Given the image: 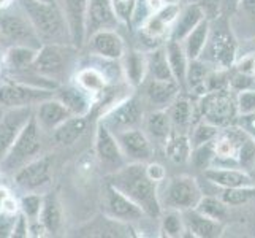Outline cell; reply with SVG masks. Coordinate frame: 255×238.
Returning a JSON list of instances; mask_svg holds the SVG:
<instances>
[{
    "label": "cell",
    "instance_id": "obj_18",
    "mask_svg": "<svg viewBox=\"0 0 255 238\" xmlns=\"http://www.w3.org/2000/svg\"><path fill=\"white\" fill-rule=\"evenodd\" d=\"M166 110L171 119L173 132H178V134H190L192 127L197 124L195 118L200 116V110H195V105L187 97L178 95Z\"/></svg>",
    "mask_w": 255,
    "mask_h": 238
},
{
    "label": "cell",
    "instance_id": "obj_30",
    "mask_svg": "<svg viewBox=\"0 0 255 238\" xmlns=\"http://www.w3.org/2000/svg\"><path fill=\"white\" fill-rule=\"evenodd\" d=\"M165 148V154L170 159L173 164H187L190 162L193 146L190 142V135L189 134H178V132H173L171 137L166 140V143L163 145Z\"/></svg>",
    "mask_w": 255,
    "mask_h": 238
},
{
    "label": "cell",
    "instance_id": "obj_8",
    "mask_svg": "<svg viewBox=\"0 0 255 238\" xmlns=\"http://www.w3.org/2000/svg\"><path fill=\"white\" fill-rule=\"evenodd\" d=\"M127 162H149L154 154L151 138L139 127L114 132Z\"/></svg>",
    "mask_w": 255,
    "mask_h": 238
},
{
    "label": "cell",
    "instance_id": "obj_36",
    "mask_svg": "<svg viewBox=\"0 0 255 238\" xmlns=\"http://www.w3.org/2000/svg\"><path fill=\"white\" fill-rule=\"evenodd\" d=\"M228 207L225 202L221 199V196H205L200 199L198 205L193 208L197 210L198 213L205 215L211 219H214V221H219V223H224L227 216H228Z\"/></svg>",
    "mask_w": 255,
    "mask_h": 238
},
{
    "label": "cell",
    "instance_id": "obj_31",
    "mask_svg": "<svg viewBox=\"0 0 255 238\" xmlns=\"http://www.w3.org/2000/svg\"><path fill=\"white\" fill-rule=\"evenodd\" d=\"M209 32H211V22L208 19H203L182 40V46L186 49L189 60L200 59L203 56V51L209 40Z\"/></svg>",
    "mask_w": 255,
    "mask_h": 238
},
{
    "label": "cell",
    "instance_id": "obj_32",
    "mask_svg": "<svg viewBox=\"0 0 255 238\" xmlns=\"http://www.w3.org/2000/svg\"><path fill=\"white\" fill-rule=\"evenodd\" d=\"M147 76L154 79H174L171 67L168 62V56H166V49L163 46L152 48L147 52Z\"/></svg>",
    "mask_w": 255,
    "mask_h": 238
},
{
    "label": "cell",
    "instance_id": "obj_49",
    "mask_svg": "<svg viewBox=\"0 0 255 238\" xmlns=\"http://www.w3.org/2000/svg\"><path fill=\"white\" fill-rule=\"evenodd\" d=\"M240 10L246 16L255 19V0H240Z\"/></svg>",
    "mask_w": 255,
    "mask_h": 238
},
{
    "label": "cell",
    "instance_id": "obj_28",
    "mask_svg": "<svg viewBox=\"0 0 255 238\" xmlns=\"http://www.w3.org/2000/svg\"><path fill=\"white\" fill-rule=\"evenodd\" d=\"M87 129V119L73 114L54 129V142L60 146H70L80 140Z\"/></svg>",
    "mask_w": 255,
    "mask_h": 238
},
{
    "label": "cell",
    "instance_id": "obj_13",
    "mask_svg": "<svg viewBox=\"0 0 255 238\" xmlns=\"http://www.w3.org/2000/svg\"><path fill=\"white\" fill-rule=\"evenodd\" d=\"M29 119H30L29 107L11 108L0 119V161L10 151V148L13 146L17 135L21 134V130L29 122Z\"/></svg>",
    "mask_w": 255,
    "mask_h": 238
},
{
    "label": "cell",
    "instance_id": "obj_15",
    "mask_svg": "<svg viewBox=\"0 0 255 238\" xmlns=\"http://www.w3.org/2000/svg\"><path fill=\"white\" fill-rule=\"evenodd\" d=\"M119 17L114 11L113 0H89L87 5V35L102 29H116Z\"/></svg>",
    "mask_w": 255,
    "mask_h": 238
},
{
    "label": "cell",
    "instance_id": "obj_42",
    "mask_svg": "<svg viewBox=\"0 0 255 238\" xmlns=\"http://www.w3.org/2000/svg\"><path fill=\"white\" fill-rule=\"evenodd\" d=\"M236 164L240 165V169L249 172V173L252 170H255V138L252 135H249L241 143Z\"/></svg>",
    "mask_w": 255,
    "mask_h": 238
},
{
    "label": "cell",
    "instance_id": "obj_22",
    "mask_svg": "<svg viewBox=\"0 0 255 238\" xmlns=\"http://www.w3.org/2000/svg\"><path fill=\"white\" fill-rule=\"evenodd\" d=\"M203 19H206V13L203 6L197 2L186 3V6L181 8L178 19H176L171 29L170 38L182 41Z\"/></svg>",
    "mask_w": 255,
    "mask_h": 238
},
{
    "label": "cell",
    "instance_id": "obj_43",
    "mask_svg": "<svg viewBox=\"0 0 255 238\" xmlns=\"http://www.w3.org/2000/svg\"><path fill=\"white\" fill-rule=\"evenodd\" d=\"M236 107H238L240 116H248V114L255 113V87L236 92Z\"/></svg>",
    "mask_w": 255,
    "mask_h": 238
},
{
    "label": "cell",
    "instance_id": "obj_11",
    "mask_svg": "<svg viewBox=\"0 0 255 238\" xmlns=\"http://www.w3.org/2000/svg\"><path fill=\"white\" fill-rule=\"evenodd\" d=\"M143 119L144 113L141 105L133 97H128V99L114 105L102 122L105 126H108L113 132H121L138 127L139 124L143 126Z\"/></svg>",
    "mask_w": 255,
    "mask_h": 238
},
{
    "label": "cell",
    "instance_id": "obj_53",
    "mask_svg": "<svg viewBox=\"0 0 255 238\" xmlns=\"http://www.w3.org/2000/svg\"><path fill=\"white\" fill-rule=\"evenodd\" d=\"M38 2H43V3H52V5H57V0H38Z\"/></svg>",
    "mask_w": 255,
    "mask_h": 238
},
{
    "label": "cell",
    "instance_id": "obj_3",
    "mask_svg": "<svg viewBox=\"0 0 255 238\" xmlns=\"http://www.w3.org/2000/svg\"><path fill=\"white\" fill-rule=\"evenodd\" d=\"M198 110L201 119H205L217 127H230L238 119V107H236V95L232 89L206 92L200 97Z\"/></svg>",
    "mask_w": 255,
    "mask_h": 238
},
{
    "label": "cell",
    "instance_id": "obj_7",
    "mask_svg": "<svg viewBox=\"0 0 255 238\" xmlns=\"http://www.w3.org/2000/svg\"><path fill=\"white\" fill-rule=\"evenodd\" d=\"M105 208L108 211V216L119 223H138L146 216L141 207L111 183H108L105 189Z\"/></svg>",
    "mask_w": 255,
    "mask_h": 238
},
{
    "label": "cell",
    "instance_id": "obj_38",
    "mask_svg": "<svg viewBox=\"0 0 255 238\" xmlns=\"http://www.w3.org/2000/svg\"><path fill=\"white\" fill-rule=\"evenodd\" d=\"M221 199L228 207L246 205V204H249V202L255 200V184L241 186V188H232V189H222Z\"/></svg>",
    "mask_w": 255,
    "mask_h": 238
},
{
    "label": "cell",
    "instance_id": "obj_6",
    "mask_svg": "<svg viewBox=\"0 0 255 238\" xmlns=\"http://www.w3.org/2000/svg\"><path fill=\"white\" fill-rule=\"evenodd\" d=\"M236 57V43L232 30L225 22H217V27H211L208 45L201 59H205L214 68L228 70Z\"/></svg>",
    "mask_w": 255,
    "mask_h": 238
},
{
    "label": "cell",
    "instance_id": "obj_9",
    "mask_svg": "<svg viewBox=\"0 0 255 238\" xmlns=\"http://www.w3.org/2000/svg\"><path fill=\"white\" fill-rule=\"evenodd\" d=\"M70 62L68 49L64 48L59 43H52V45L43 46L33 60L35 72H38L43 76H48L51 79H57L64 76Z\"/></svg>",
    "mask_w": 255,
    "mask_h": 238
},
{
    "label": "cell",
    "instance_id": "obj_48",
    "mask_svg": "<svg viewBox=\"0 0 255 238\" xmlns=\"http://www.w3.org/2000/svg\"><path fill=\"white\" fill-rule=\"evenodd\" d=\"M13 235L14 237H25L27 235V226H25V219L22 216H19L17 219H14L13 224Z\"/></svg>",
    "mask_w": 255,
    "mask_h": 238
},
{
    "label": "cell",
    "instance_id": "obj_17",
    "mask_svg": "<svg viewBox=\"0 0 255 238\" xmlns=\"http://www.w3.org/2000/svg\"><path fill=\"white\" fill-rule=\"evenodd\" d=\"M49 94L40 87H32L25 84H5L0 87V103L8 108L29 107L35 100L48 99Z\"/></svg>",
    "mask_w": 255,
    "mask_h": 238
},
{
    "label": "cell",
    "instance_id": "obj_51",
    "mask_svg": "<svg viewBox=\"0 0 255 238\" xmlns=\"http://www.w3.org/2000/svg\"><path fill=\"white\" fill-rule=\"evenodd\" d=\"M2 208L6 211V213H16V210H17V205H16V202L13 200V199H10V197H6L5 200H3V205H2Z\"/></svg>",
    "mask_w": 255,
    "mask_h": 238
},
{
    "label": "cell",
    "instance_id": "obj_1",
    "mask_svg": "<svg viewBox=\"0 0 255 238\" xmlns=\"http://www.w3.org/2000/svg\"><path fill=\"white\" fill-rule=\"evenodd\" d=\"M110 183L141 207L146 216L160 219L163 207L160 202L159 183L149 178L144 162H127L119 170L113 172Z\"/></svg>",
    "mask_w": 255,
    "mask_h": 238
},
{
    "label": "cell",
    "instance_id": "obj_50",
    "mask_svg": "<svg viewBox=\"0 0 255 238\" xmlns=\"http://www.w3.org/2000/svg\"><path fill=\"white\" fill-rule=\"evenodd\" d=\"M13 224L10 218H0V235H8V232H13Z\"/></svg>",
    "mask_w": 255,
    "mask_h": 238
},
{
    "label": "cell",
    "instance_id": "obj_21",
    "mask_svg": "<svg viewBox=\"0 0 255 238\" xmlns=\"http://www.w3.org/2000/svg\"><path fill=\"white\" fill-rule=\"evenodd\" d=\"M143 130L151 138L152 143H160L165 145L173 134V126L171 119L166 108L152 110L147 114H144L143 119Z\"/></svg>",
    "mask_w": 255,
    "mask_h": 238
},
{
    "label": "cell",
    "instance_id": "obj_56",
    "mask_svg": "<svg viewBox=\"0 0 255 238\" xmlns=\"http://www.w3.org/2000/svg\"><path fill=\"white\" fill-rule=\"evenodd\" d=\"M179 2H184V3H192V2H197V0H179Z\"/></svg>",
    "mask_w": 255,
    "mask_h": 238
},
{
    "label": "cell",
    "instance_id": "obj_2",
    "mask_svg": "<svg viewBox=\"0 0 255 238\" xmlns=\"http://www.w3.org/2000/svg\"><path fill=\"white\" fill-rule=\"evenodd\" d=\"M21 5L27 13V19L33 25V29L43 38L52 43H59V45L67 43L65 40L70 41L64 13L59 10L57 5L43 3L38 0H21Z\"/></svg>",
    "mask_w": 255,
    "mask_h": 238
},
{
    "label": "cell",
    "instance_id": "obj_16",
    "mask_svg": "<svg viewBox=\"0 0 255 238\" xmlns=\"http://www.w3.org/2000/svg\"><path fill=\"white\" fill-rule=\"evenodd\" d=\"M203 176L209 181L219 186L221 189H232L241 186H251L254 183V176L243 169L235 167H209L203 170Z\"/></svg>",
    "mask_w": 255,
    "mask_h": 238
},
{
    "label": "cell",
    "instance_id": "obj_39",
    "mask_svg": "<svg viewBox=\"0 0 255 238\" xmlns=\"http://www.w3.org/2000/svg\"><path fill=\"white\" fill-rule=\"evenodd\" d=\"M35 56H37V52L32 48L14 46L6 52V64L13 70H24L25 67L33 64Z\"/></svg>",
    "mask_w": 255,
    "mask_h": 238
},
{
    "label": "cell",
    "instance_id": "obj_35",
    "mask_svg": "<svg viewBox=\"0 0 255 238\" xmlns=\"http://www.w3.org/2000/svg\"><path fill=\"white\" fill-rule=\"evenodd\" d=\"M187 232L182 211L166 210L160 216V235L166 238H178Z\"/></svg>",
    "mask_w": 255,
    "mask_h": 238
},
{
    "label": "cell",
    "instance_id": "obj_54",
    "mask_svg": "<svg viewBox=\"0 0 255 238\" xmlns=\"http://www.w3.org/2000/svg\"><path fill=\"white\" fill-rule=\"evenodd\" d=\"M165 3H179V0H163Z\"/></svg>",
    "mask_w": 255,
    "mask_h": 238
},
{
    "label": "cell",
    "instance_id": "obj_47",
    "mask_svg": "<svg viewBox=\"0 0 255 238\" xmlns=\"http://www.w3.org/2000/svg\"><path fill=\"white\" fill-rule=\"evenodd\" d=\"M238 119H241L243 129L255 138V113L248 114V116H238Z\"/></svg>",
    "mask_w": 255,
    "mask_h": 238
},
{
    "label": "cell",
    "instance_id": "obj_12",
    "mask_svg": "<svg viewBox=\"0 0 255 238\" xmlns=\"http://www.w3.org/2000/svg\"><path fill=\"white\" fill-rule=\"evenodd\" d=\"M87 5L89 0H62V13L75 48H81L87 37Z\"/></svg>",
    "mask_w": 255,
    "mask_h": 238
},
{
    "label": "cell",
    "instance_id": "obj_33",
    "mask_svg": "<svg viewBox=\"0 0 255 238\" xmlns=\"http://www.w3.org/2000/svg\"><path fill=\"white\" fill-rule=\"evenodd\" d=\"M86 89H76V87H65L60 91L57 99L62 102L65 107L78 116H86L91 110V99L86 94Z\"/></svg>",
    "mask_w": 255,
    "mask_h": 238
},
{
    "label": "cell",
    "instance_id": "obj_20",
    "mask_svg": "<svg viewBox=\"0 0 255 238\" xmlns=\"http://www.w3.org/2000/svg\"><path fill=\"white\" fill-rule=\"evenodd\" d=\"M51 157H41L24 165L16 173V183L25 189H37L51 178Z\"/></svg>",
    "mask_w": 255,
    "mask_h": 238
},
{
    "label": "cell",
    "instance_id": "obj_46",
    "mask_svg": "<svg viewBox=\"0 0 255 238\" xmlns=\"http://www.w3.org/2000/svg\"><path fill=\"white\" fill-rule=\"evenodd\" d=\"M238 72H243L246 75H249L255 78V52L254 54L244 56L238 62Z\"/></svg>",
    "mask_w": 255,
    "mask_h": 238
},
{
    "label": "cell",
    "instance_id": "obj_37",
    "mask_svg": "<svg viewBox=\"0 0 255 238\" xmlns=\"http://www.w3.org/2000/svg\"><path fill=\"white\" fill-rule=\"evenodd\" d=\"M219 132H221V127L211 124V122H208L205 119H200L197 124L192 127L190 134H189L192 146L197 148L200 145L214 142V140L217 138V135H219Z\"/></svg>",
    "mask_w": 255,
    "mask_h": 238
},
{
    "label": "cell",
    "instance_id": "obj_24",
    "mask_svg": "<svg viewBox=\"0 0 255 238\" xmlns=\"http://www.w3.org/2000/svg\"><path fill=\"white\" fill-rule=\"evenodd\" d=\"M0 32L6 38H10L17 43H33L37 41V30L33 29L30 21H24L17 16H3L0 17Z\"/></svg>",
    "mask_w": 255,
    "mask_h": 238
},
{
    "label": "cell",
    "instance_id": "obj_19",
    "mask_svg": "<svg viewBox=\"0 0 255 238\" xmlns=\"http://www.w3.org/2000/svg\"><path fill=\"white\" fill-rule=\"evenodd\" d=\"M182 87L179 86V83L176 79H154L149 78V81L146 83V89H144V95L146 100L154 105L155 110L159 108H168L171 102L179 95Z\"/></svg>",
    "mask_w": 255,
    "mask_h": 238
},
{
    "label": "cell",
    "instance_id": "obj_52",
    "mask_svg": "<svg viewBox=\"0 0 255 238\" xmlns=\"http://www.w3.org/2000/svg\"><path fill=\"white\" fill-rule=\"evenodd\" d=\"M6 199V192L3 189H0V207L3 205V200Z\"/></svg>",
    "mask_w": 255,
    "mask_h": 238
},
{
    "label": "cell",
    "instance_id": "obj_41",
    "mask_svg": "<svg viewBox=\"0 0 255 238\" xmlns=\"http://www.w3.org/2000/svg\"><path fill=\"white\" fill-rule=\"evenodd\" d=\"M78 83L87 92H102L105 89V76L95 68H84L78 73Z\"/></svg>",
    "mask_w": 255,
    "mask_h": 238
},
{
    "label": "cell",
    "instance_id": "obj_26",
    "mask_svg": "<svg viewBox=\"0 0 255 238\" xmlns=\"http://www.w3.org/2000/svg\"><path fill=\"white\" fill-rule=\"evenodd\" d=\"M165 49L166 56H168V62L171 67V72L176 81L179 83L181 87L186 86V75L189 68V57L186 54V49L182 46V41L168 38L165 41Z\"/></svg>",
    "mask_w": 255,
    "mask_h": 238
},
{
    "label": "cell",
    "instance_id": "obj_34",
    "mask_svg": "<svg viewBox=\"0 0 255 238\" xmlns=\"http://www.w3.org/2000/svg\"><path fill=\"white\" fill-rule=\"evenodd\" d=\"M41 224L51 234H56L60 229V224H62V210H60V204L54 194H49L43 200Z\"/></svg>",
    "mask_w": 255,
    "mask_h": 238
},
{
    "label": "cell",
    "instance_id": "obj_5",
    "mask_svg": "<svg viewBox=\"0 0 255 238\" xmlns=\"http://www.w3.org/2000/svg\"><path fill=\"white\" fill-rule=\"evenodd\" d=\"M201 197H203V192H201L197 180L187 175H181L168 180L165 191L160 196V202L162 207L166 210L187 211L195 208Z\"/></svg>",
    "mask_w": 255,
    "mask_h": 238
},
{
    "label": "cell",
    "instance_id": "obj_40",
    "mask_svg": "<svg viewBox=\"0 0 255 238\" xmlns=\"http://www.w3.org/2000/svg\"><path fill=\"white\" fill-rule=\"evenodd\" d=\"M214 142H209V143L193 148L190 162L195 165L197 169L206 170V169H209V167H213V164L216 162V145H214Z\"/></svg>",
    "mask_w": 255,
    "mask_h": 238
},
{
    "label": "cell",
    "instance_id": "obj_55",
    "mask_svg": "<svg viewBox=\"0 0 255 238\" xmlns=\"http://www.w3.org/2000/svg\"><path fill=\"white\" fill-rule=\"evenodd\" d=\"M8 2H10V0H0V6H5Z\"/></svg>",
    "mask_w": 255,
    "mask_h": 238
},
{
    "label": "cell",
    "instance_id": "obj_10",
    "mask_svg": "<svg viewBox=\"0 0 255 238\" xmlns=\"http://www.w3.org/2000/svg\"><path fill=\"white\" fill-rule=\"evenodd\" d=\"M95 154L100 164L103 167H107V169H111L113 172L119 170L121 167H124L127 164V159L124 153H122L114 132L108 126H105L103 122L97 127Z\"/></svg>",
    "mask_w": 255,
    "mask_h": 238
},
{
    "label": "cell",
    "instance_id": "obj_4",
    "mask_svg": "<svg viewBox=\"0 0 255 238\" xmlns=\"http://www.w3.org/2000/svg\"><path fill=\"white\" fill-rule=\"evenodd\" d=\"M41 149V140H40V130H38V121L37 118H30L27 124L24 126L21 134L17 135L16 142L10 148V151L0 161L2 170L10 173L14 170H19L29 161L37 156Z\"/></svg>",
    "mask_w": 255,
    "mask_h": 238
},
{
    "label": "cell",
    "instance_id": "obj_14",
    "mask_svg": "<svg viewBox=\"0 0 255 238\" xmlns=\"http://www.w3.org/2000/svg\"><path fill=\"white\" fill-rule=\"evenodd\" d=\"M89 45L94 54L108 60H121L126 54V43L113 29H102L91 35Z\"/></svg>",
    "mask_w": 255,
    "mask_h": 238
},
{
    "label": "cell",
    "instance_id": "obj_25",
    "mask_svg": "<svg viewBox=\"0 0 255 238\" xmlns=\"http://www.w3.org/2000/svg\"><path fill=\"white\" fill-rule=\"evenodd\" d=\"M73 113L70 111L59 99L56 100H43L37 110V121L43 129L54 130L64 121H67Z\"/></svg>",
    "mask_w": 255,
    "mask_h": 238
},
{
    "label": "cell",
    "instance_id": "obj_45",
    "mask_svg": "<svg viewBox=\"0 0 255 238\" xmlns=\"http://www.w3.org/2000/svg\"><path fill=\"white\" fill-rule=\"evenodd\" d=\"M146 172L149 175V178L154 180L155 183H159V184L166 178L165 169H163L160 164H157V162H147L146 164Z\"/></svg>",
    "mask_w": 255,
    "mask_h": 238
},
{
    "label": "cell",
    "instance_id": "obj_23",
    "mask_svg": "<svg viewBox=\"0 0 255 238\" xmlns=\"http://www.w3.org/2000/svg\"><path fill=\"white\" fill-rule=\"evenodd\" d=\"M184 221H186V229L192 237L197 238H217L224 232L222 223L214 221L205 215L198 213L197 210L182 211Z\"/></svg>",
    "mask_w": 255,
    "mask_h": 238
},
{
    "label": "cell",
    "instance_id": "obj_27",
    "mask_svg": "<svg viewBox=\"0 0 255 238\" xmlns=\"http://www.w3.org/2000/svg\"><path fill=\"white\" fill-rule=\"evenodd\" d=\"M122 70L128 84L139 86L147 76V56L141 51H128L122 56Z\"/></svg>",
    "mask_w": 255,
    "mask_h": 238
},
{
    "label": "cell",
    "instance_id": "obj_44",
    "mask_svg": "<svg viewBox=\"0 0 255 238\" xmlns=\"http://www.w3.org/2000/svg\"><path fill=\"white\" fill-rule=\"evenodd\" d=\"M22 210L24 213L27 215L29 218H37L41 211V207H43V200L38 197V196H27L22 199Z\"/></svg>",
    "mask_w": 255,
    "mask_h": 238
},
{
    "label": "cell",
    "instance_id": "obj_29",
    "mask_svg": "<svg viewBox=\"0 0 255 238\" xmlns=\"http://www.w3.org/2000/svg\"><path fill=\"white\" fill-rule=\"evenodd\" d=\"M213 72L211 65L206 62L205 59H193L189 62L187 75H186V87L190 91V94L195 95H205L206 91V83L209 73Z\"/></svg>",
    "mask_w": 255,
    "mask_h": 238
}]
</instances>
